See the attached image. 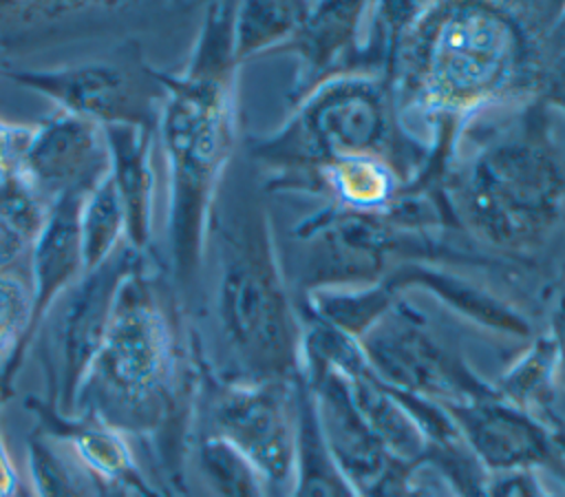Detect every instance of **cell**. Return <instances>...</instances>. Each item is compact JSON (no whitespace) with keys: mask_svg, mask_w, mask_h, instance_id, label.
Instances as JSON below:
<instances>
[{"mask_svg":"<svg viewBox=\"0 0 565 497\" xmlns=\"http://www.w3.org/2000/svg\"><path fill=\"white\" fill-rule=\"evenodd\" d=\"M543 68L523 9L497 2L417 4L404 24L388 84L397 124L441 179L461 130L497 108L541 91Z\"/></svg>","mask_w":565,"mask_h":497,"instance_id":"6da1fadb","label":"cell"},{"mask_svg":"<svg viewBox=\"0 0 565 497\" xmlns=\"http://www.w3.org/2000/svg\"><path fill=\"white\" fill-rule=\"evenodd\" d=\"M236 4H207L177 73H166V95L154 137L166 166V243L179 298L199 283L218 190L238 137Z\"/></svg>","mask_w":565,"mask_h":497,"instance_id":"7a4b0ae2","label":"cell"},{"mask_svg":"<svg viewBox=\"0 0 565 497\" xmlns=\"http://www.w3.org/2000/svg\"><path fill=\"white\" fill-rule=\"evenodd\" d=\"M439 183L452 225L514 254L541 250L565 216V155L552 104L519 99L486 126L470 121Z\"/></svg>","mask_w":565,"mask_h":497,"instance_id":"3957f363","label":"cell"},{"mask_svg":"<svg viewBox=\"0 0 565 497\" xmlns=\"http://www.w3.org/2000/svg\"><path fill=\"white\" fill-rule=\"evenodd\" d=\"M179 303L152 263L124 281L73 413H90L124 435L177 433L188 409Z\"/></svg>","mask_w":565,"mask_h":497,"instance_id":"277c9868","label":"cell"},{"mask_svg":"<svg viewBox=\"0 0 565 497\" xmlns=\"http://www.w3.org/2000/svg\"><path fill=\"white\" fill-rule=\"evenodd\" d=\"M216 241L214 311L218 331L241 367V380L302 378L305 320L298 314L274 243L267 212L241 205L214 212Z\"/></svg>","mask_w":565,"mask_h":497,"instance_id":"5b68a950","label":"cell"},{"mask_svg":"<svg viewBox=\"0 0 565 497\" xmlns=\"http://www.w3.org/2000/svg\"><path fill=\"white\" fill-rule=\"evenodd\" d=\"M252 157L271 175L269 188L313 192L316 172L355 155L391 157L408 183L424 166L395 117L386 75L342 73L298 99L291 117L269 135L254 137Z\"/></svg>","mask_w":565,"mask_h":497,"instance_id":"8992f818","label":"cell"},{"mask_svg":"<svg viewBox=\"0 0 565 497\" xmlns=\"http://www.w3.org/2000/svg\"><path fill=\"white\" fill-rule=\"evenodd\" d=\"M148 263V254L126 243L102 265L86 269L44 314L31 351L42 367L49 404L64 413L75 411L79 389L106 338L119 289Z\"/></svg>","mask_w":565,"mask_h":497,"instance_id":"52a82bcc","label":"cell"},{"mask_svg":"<svg viewBox=\"0 0 565 497\" xmlns=\"http://www.w3.org/2000/svg\"><path fill=\"white\" fill-rule=\"evenodd\" d=\"M2 71L11 82L46 97L60 113L75 115L99 128L132 126L157 130L166 95V71L154 68L137 42H128L106 57L46 68L4 66Z\"/></svg>","mask_w":565,"mask_h":497,"instance_id":"ba28073f","label":"cell"},{"mask_svg":"<svg viewBox=\"0 0 565 497\" xmlns=\"http://www.w3.org/2000/svg\"><path fill=\"white\" fill-rule=\"evenodd\" d=\"M358 345L375 378L393 391L441 406L494 395L492 384L477 376L404 296L358 338Z\"/></svg>","mask_w":565,"mask_h":497,"instance_id":"9c48e42d","label":"cell"},{"mask_svg":"<svg viewBox=\"0 0 565 497\" xmlns=\"http://www.w3.org/2000/svg\"><path fill=\"white\" fill-rule=\"evenodd\" d=\"M296 382L241 380L221 382L210 402L214 435L243 455L267 482L274 497H287L298 442Z\"/></svg>","mask_w":565,"mask_h":497,"instance_id":"30bf717a","label":"cell"},{"mask_svg":"<svg viewBox=\"0 0 565 497\" xmlns=\"http://www.w3.org/2000/svg\"><path fill=\"white\" fill-rule=\"evenodd\" d=\"M444 409L488 477L563 468L550 429L497 393Z\"/></svg>","mask_w":565,"mask_h":497,"instance_id":"8fae6325","label":"cell"},{"mask_svg":"<svg viewBox=\"0 0 565 497\" xmlns=\"http://www.w3.org/2000/svg\"><path fill=\"white\" fill-rule=\"evenodd\" d=\"M106 172L104 128L60 110L33 124L22 177L49 208L62 199L86 194Z\"/></svg>","mask_w":565,"mask_h":497,"instance_id":"7c38bea8","label":"cell"},{"mask_svg":"<svg viewBox=\"0 0 565 497\" xmlns=\"http://www.w3.org/2000/svg\"><path fill=\"white\" fill-rule=\"evenodd\" d=\"M302 380L309 389L327 451L355 493L369 497L399 462L371 433L351 400L344 378L333 367L305 358Z\"/></svg>","mask_w":565,"mask_h":497,"instance_id":"4fadbf2b","label":"cell"},{"mask_svg":"<svg viewBox=\"0 0 565 497\" xmlns=\"http://www.w3.org/2000/svg\"><path fill=\"white\" fill-rule=\"evenodd\" d=\"M24 406L35 429L64 444L93 479L128 488L135 497H161L143 477L126 435L90 413H64L44 398L29 395Z\"/></svg>","mask_w":565,"mask_h":497,"instance_id":"5bb4252c","label":"cell"},{"mask_svg":"<svg viewBox=\"0 0 565 497\" xmlns=\"http://www.w3.org/2000/svg\"><path fill=\"white\" fill-rule=\"evenodd\" d=\"M377 281H382L395 296H404L408 289H422L457 316L483 329L512 338H532V325L516 307L444 267L422 261H399Z\"/></svg>","mask_w":565,"mask_h":497,"instance_id":"9a60e30c","label":"cell"},{"mask_svg":"<svg viewBox=\"0 0 565 497\" xmlns=\"http://www.w3.org/2000/svg\"><path fill=\"white\" fill-rule=\"evenodd\" d=\"M108 177L126 216V243L148 254L154 239V144L150 130L132 126L104 128Z\"/></svg>","mask_w":565,"mask_h":497,"instance_id":"2e32d148","label":"cell"},{"mask_svg":"<svg viewBox=\"0 0 565 497\" xmlns=\"http://www.w3.org/2000/svg\"><path fill=\"white\" fill-rule=\"evenodd\" d=\"M84 194L68 197L51 205L49 221L29 256L31 327L26 336V358L38 325L51 305L86 272L79 245V203Z\"/></svg>","mask_w":565,"mask_h":497,"instance_id":"e0dca14e","label":"cell"},{"mask_svg":"<svg viewBox=\"0 0 565 497\" xmlns=\"http://www.w3.org/2000/svg\"><path fill=\"white\" fill-rule=\"evenodd\" d=\"M404 170L384 155H355L329 161L316 172L313 192L329 194L333 208L384 216L404 194Z\"/></svg>","mask_w":565,"mask_h":497,"instance_id":"ac0fdd59","label":"cell"},{"mask_svg":"<svg viewBox=\"0 0 565 497\" xmlns=\"http://www.w3.org/2000/svg\"><path fill=\"white\" fill-rule=\"evenodd\" d=\"M494 393L508 404L552 429L563 415L558 411L561 378L556 347L550 334L532 336L527 347L490 382Z\"/></svg>","mask_w":565,"mask_h":497,"instance_id":"d6986e66","label":"cell"},{"mask_svg":"<svg viewBox=\"0 0 565 497\" xmlns=\"http://www.w3.org/2000/svg\"><path fill=\"white\" fill-rule=\"evenodd\" d=\"M298 398V442L296 462L287 497H358L355 488L333 462L320 435L313 402L305 380L296 384Z\"/></svg>","mask_w":565,"mask_h":497,"instance_id":"ffe728a7","label":"cell"},{"mask_svg":"<svg viewBox=\"0 0 565 497\" xmlns=\"http://www.w3.org/2000/svg\"><path fill=\"white\" fill-rule=\"evenodd\" d=\"M49 212V203L22 175L0 181V274H13V267L31 256Z\"/></svg>","mask_w":565,"mask_h":497,"instance_id":"44dd1931","label":"cell"},{"mask_svg":"<svg viewBox=\"0 0 565 497\" xmlns=\"http://www.w3.org/2000/svg\"><path fill=\"white\" fill-rule=\"evenodd\" d=\"M26 475L31 497H95V479L73 453L33 429L26 440Z\"/></svg>","mask_w":565,"mask_h":497,"instance_id":"7402d4cb","label":"cell"},{"mask_svg":"<svg viewBox=\"0 0 565 497\" xmlns=\"http://www.w3.org/2000/svg\"><path fill=\"white\" fill-rule=\"evenodd\" d=\"M311 2H243L234 13V53L238 64L278 51L305 20Z\"/></svg>","mask_w":565,"mask_h":497,"instance_id":"603a6c76","label":"cell"},{"mask_svg":"<svg viewBox=\"0 0 565 497\" xmlns=\"http://www.w3.org/2000/svg\"><path fill=\"white\" fill-rule=\"evenodd\" d=\"M77 228L84 269L102 265L126 245V216L108 172L84 194Z\"/></svg>","mask_w":565,"mask_h":497,"instance_id":"cb8c5ba5","label":"cell"},{"mask_svg":"<svg viewBox=\"0 0 565 497\" xmlns=\"http://www.w3.org/2000/svg\"><path fill=\"white\" fill-rule=\"evenodd\" d=\"M196 459L214 497H274L260 473L214 435L199 442Z\"/></svg>","mask_w":565,"mask_h":497,"instance_id":"d4e9b609","label":"cell"},{"mask_svg":"<svg viewBox=\"0 0 565 497\" xmlns=\"http://www.w3.org/2000/svg\"><path fill=\"white\" fill-rule=\"evenodd\" d=\"M33 124H18L0 117V181L22 175Z\"/></svg>","mask_w":565,"mask_h":497,"instance_id":"484cf974","label":"cell"},{"mask_svg":"<svg viewBox=\"0 0 565 497\" xmlns=\"http://www.w3.org/2000/svg\"><path fill=\"white\" fill-rule=\"evenodd\" d=\"M541 473L543 470L490 477L486 497H565V493L552 488Z\"/></svg>","mask_w":565,"mask_h":497,"instance_id":"4316f807","label":"cell"},{"mask_svg":"<svg viewBox=\"0 0 565 497\" xmlns=\"http://www.w3.org/2000/svg\"><path fill=\"white\" fill-rule=\"evenodd\" d=\"M550 338L556 347V358H558V378H561V398L565 400V283L561 287V294L556 296L554 311H552V322H550Z\"/></svg>","mask_w":565,"mask_h":497,"instance_id":"83f0119b","label":"cell"},{"mask_svg":"<svg viewBox=\"0 0 565 497\" xmlns=\"http://www.w3.org/2000/svg\"><path fill=\"white\" fill-rule=\"evenodd\" d=\"M7 398L2 395L0 391V411H2V402ZM18 486H20V479H18V470L13 466V459L9 455V448L4 444V437H2V429H0V497H15L18 495Z\"/></svg>","mask_w":565,"mask_h":497,"instance_id":"f1b7e54d","label":"cell"},{"mask_svg":"<svg viewBox=\"0 0 565 497\" xmlns=\"http://www.w3.org/2000/svg\"><path fill=\"white\" fill-rule=\"evenodd\" d=\"M552 442H554V448H556V455H558V462L565 470V417H561L552 429Z\"/></svg>","mask_w":565,"mask_h":497,"instance_id":"f546056e","label":"cell"},{"mask_svg":"<svg viewBox=\"0 0 565 497\" xmlns=\"http://www.w3.org/2000/svg\"><path fill=\"white\" fill-rule=\"evenodd\" d=\"M95 497H135V495L124 486L104 484V482L95 479Z\"/></svg>","mask_w":565,"mask_h":497,"instance_id":"4dcf8cb0","label":"cell"},{"mask_svg":"<svg viewBox=\"0 0 565 497\" xmlns=\"http://www.w3.org/2000/svg\"><path fill=\"white\" fill-rule=\"evenodd\" d=\"M455 497H463V495H459V493H457V495H455Z\"/></svg>","mask_w":565,"mask_h":497,"instance_id":"1f68e13d","label":"cell"},{"mask_svg":"<svg viewBox=\"0 0 565 497\" xmlns=\"http://www.w3.org/2000/svg\"><path fill=\"white\" fill-rule=\"evenodd\" d=\"M358 497H360V495H358Z\"/></svg>","mask_w":565,"mask_h":497,"instance_id":"d6a6232c","label":"cell"}]
</instances>
